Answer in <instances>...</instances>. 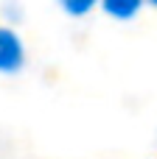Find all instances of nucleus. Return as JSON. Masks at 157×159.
<instances>
[{
  "label": "nucleus",
  "instance_id": "1",
  "mask_svg": "<svg viewBox=\"0 0 157 159\" xmlns=\"http://www.w3.org/2000/svg\"><path fill=\"white\" fill-rule=\"evenodd\" d=\"M25 64V48L17 31L0 25V73H17Z\"/></svg>",
  "mask_w": 157,
  "mask_h": 159
},
{
  "label": "nucleus",
  "instance_id": "2",
  "mask_svg": "<svg viewBox=\"0 0 157 159\" xmlns=\"http://www.w3.org/2000/svg\"><path fill=\"white\" fill-rule=\"evenodd\" d=\"M101 6H104V11L110 14V17H115V20H132L138 11H140V6H143V0H98Z\"/></svg>",
  "mask_w": 157,
  "mask_h": 159
},
{
  "label": "nucleus",
  "instance_id": "3",
  "mask_svg": "<svg viewBox=\"0 0 157 159\" xmlns=\"http://www.w3.org/2000/svg\"><path fill=\"white\" fill-rule=\"evenodd\" d=\"M96 3H98V0H59L62 11H67L70 17H84Z\"/></svg>",
  "mask_w": 157,
  "mask_h": 159
},
{
  "label": "nucleus",
  "instance_id": "4",
  "mask_svg": "<svg viewBox=\"0 0 157 159\" xmlns=\"http://www.w3.org/2000/svg\"><path fill=\"white\" fill-rule=\"evenodd\" d=\"M149 3H155V6H157V0H149Z\"/></svg>",
  "mask_w": 157,
  "mask_h": 159
}]
</instances>
